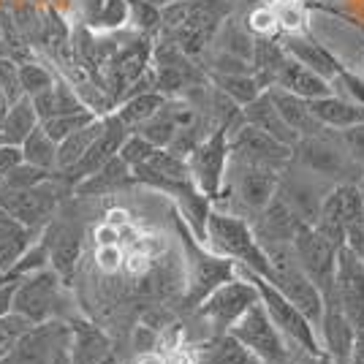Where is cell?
<instances>
[{"instance_id": "cell-1", "label": "cell", "mask_w": 364, "mask_h": 364, "mask_svg": "<svg viewBox=\"0 0 364 364\" xmlns=\"http://www.w3.org/2000/svg\"><path fill=\"white\" fill-rule=\"evenodd\" d=\"M226 0H171L161 6V28L188 58H198L226 22Z\"/></svg>"}, {"instance_id": "cell-2", "label": "cell", "mask_w": 364, "mask_h": 364, "mask_svg": "<svg viewBox=\"0 0 364 364\" xmlns=\"http://www.w3.org/2000/svg\"><path fill=\"white\" fill-rule=\"evenodd\" d=\"M204 242L213 247V253L234 261L237 267H242L247 272L269 277V258L258 242L253 226L242 220L240 215L210 210L207 226H204Z\"/></svg>"}, {"instance_id": "cell-3", "label": "cell", "mask_w": 364, "mask_h": 364, "mask_svg": "<svg viewBox=\"0 0 364 364\" xmlns=\"http://www.w3.org/2000/svg\"><path fill=\"white\" fill-rule=\"evenodd\" d=\"M74 326L63 318L31 323L0 364H68Z\"/></svg>"}, {"instance_id": "cell-4", "label": "cell", "mask_w": 364, "mask_h": 364, "mask_svg": "<svg viewBox=\"0 0 364 364\" xmlns=\"http://www.w3.org/2000/svg\"><path fill=\"white\" fill-rule=\"evenodd\" d=\"M256 302L258 289L253 283V277L245 272L242 267H237V274L231 280L218 286L204 302L198 304V316H201V321H207L213 326L215 334H223L242 318Z\"/></svg>"}, {"instance_id": "cell-5", "label": "cell", "mask_w": 364, "mask_h": 364, "mask_svg": "<svg viewBox=\"0 0 364 364\" xmlns=\"http://www.w3.org/2000/svg\"><path fill=\"white\" fill-rule=\"evenodd\" d=\"M247 272V269H245ZM253 277V283H256L258 289V302L264 304V310H267V316L272 318V323L280 329V334L289 340L291 346H296V348H302L304 353H313V356H323V350H321V340H318V332H316V326L310 323V321L304 318L302 313L294 307V304L280 294V291L274 289L272 283L267 280V277H261V274H253L247 272Z\"/></svg>"}, {"instance_id": "cell-6", "label": "cell", "mask_w": 364, "mask_h": 364, "mask_svg": "<svg viewBox=\"0 0 364 364\" xmlns=\"http://www.w3.org/2000/svg\"><path fill=\"white\" fill-rule=\"evenodd\" d=\"M228 334H234L253 359L264 364H286L291 356V343L280 334V329L267 316L264 304L256 302L242 318L237 321Z\"/></svg>"}, {"instance_id": "cell-7", "label": "cell", "mask_w": 364, "mask_h": 364, "mask_svg": "<svg viewBox=\"0 0 364 364\" xmlns=\"http://www.w3.org/2000/svg\"><path fill=\"white\" fill-rule=\"evenodd\" d=\"M228 125H215L207 136L198 141V147L185 161L191 171V182L207 198H218L223 193L228 168Z\"/></svg>"}, {"instance_id": "cell-8", "label": "cell", "mask_w": 364, "mask_h": 364, "mask_svg": "<svg viewBox=\"0 0 364 364\" xmlns=\"http://www.w3.org/2000/svg\"><path fill=\"white\" fill-rule=\"evenodd\" d=\"M63 304V277L52 267L16 280L14 289V313L31 323H41L49 318H60Z\"/></svg>"}, {"instance_id": "cell-9", "label": "cell", "mask_w": 364, "mask_h": 364, "mask_svg": "<svg viewBox=\"0 0 364 364\" xmlns=\"http://www.w3.org/2000/svg\"><path fill=\"white\" fill-rule=\"evenodd\" d=\"M291 250L302 272L313 280V286L321 291L323 302H332L334 286V258H337V245H332L321 231L302 223L299 231L291 240Z\"/></svg>"}, {"instance_id": "cell-10", "label": "cell", "mask_w": 364, "mask_h": 364, "mask_svg": "<svg viewBox=\"0 0 364 364\" xmlns=\"http://www.w3.org/2000/svg\"><path fill=\"white\" fill-rule=\"evenodd\" d=\"M231 196L242 204L247 213L258 215L280 191V171L258 164H245V161H234L228 155L226 182H223Z\"/></svg>"}, {"instance_id": "cell-11", "label": "cell", "mask_w": 364, "mask_h": 364, "mask_svg": "<svg viewBox=\"0 0 364 364\" xmlns=\"http://www.w3.org/2000/svg\"><path fill=\"white\" fill-rule=\"evenodd\" d=\"M364 213V188L356 182H343L332 188L321 198L318 215L313 220V228L321 231L332 245L346 242V231L353 220H359Z\"/></svg>"}, {"instance_id": "cell-12", "label": "cell", "mask_w": 364, "mask_h": 364, "mask_svg": "<svg viewBox=\"0 0 364 364\" xmlns=\"http://www.w3.org/2000/svg\"><path fill=\"white\" fill-rule=\"evenodd\" d=\"M332 299L356 332H364V261L340 245L334 258Z\"/></svg>"}, {"instance_id": "cell-13", "label": "cell", "mask_w": 364, "mask_h": 364, "mask_svg": "<svg viewBox=\"0 0 364 364\" xmlns=\"http://www.w3.org/2000/svg\"><path fill=\"white\" fill-rule=\"evenodd\" d=\"M228 152L234 161H245V164H258L267 168H286L294 158V147H286L272 136H267L264 131H258L253 125L240 120L234 128H228Z\"/></svg>"}, {"instance_id": "cell-14", "label": "cell", "mask_w": 364, "mask_h": 364, "mask_svg": "<svg viewBox=\"0 0 364 364\" xmlns=\"http://www.w3.org/2000/svg\"><path fill=\"white\" fill-rule=\"evenodd\" d=\"M55 204L58 191L49 185V180L36 188H9L0 180V210L33 231H38L52 218Z\"/></svg>"}, {"instance_id": "cell-15", "label": "cell", "mask_w": 364, "mask_h": 364, "mask_svg": "<svg viewBox=\"0 0 364 364\" xmlns=\"http://www.w3.org/2000/svg\"><path fill=\"white\" fill-rule=\"evenodd\" d=\"M128 134H131V131L117 120V114H107V117H104V128H101V134H98L95 141L87 147V152L79 158V164L71 166L68 171H63V174H65V180L71 182V185H76V182L87 180L90 174H95L101 166H107L109 161L120 152L122 141H125Z\"/></svg>"}, {"instance_id": "cell-16", "label": "cell", "mask_w": 364, "mask_h": 364, "mask_svg": "<svg viewBox=\"0 0 364 364\" xmlns=\"http://www.w3.org/2000/svg\"><path fill=\"white\" fill-rule=\"evenodd\" d=\"M353 337H356V329L340 313V307L334 304V299L332 302H323V316H321L318 323V340L321 350L329 359V364H350Z\"/></svg>"}, {"instance_id": "cell-17", "label": "cell", "mask_w": 364, "mask_h": 364, "mask_svg": "<svg viewBox=\"0 0 364 364\" xmlns=\"http://www.w3.org/2000/svg\"><path fill=\"white\" fill-rule=\"evenodd\" d=\"M280 46H283V52H286L289 58H294L296 63L307 65L310 71H316L318 76H323L329 85H332L334 79H337V74L346 68L343 63L334 58V52L329 49V46L316 41V38H310V36L291 33Z\"/></svg>"}, {"instance_id": "cell-18", "label": "cell", "mask_w": 364, "mask_h": 364, "mask_svg": "<svg viewBox=\"0 0 364 364\" xmlns=\"http://www.w3.org/2000/svg\"><path fill=\"white\" fill-rule=\"evenodd\" d=\"M237 274V264L218 253H204L193 261V274H191V291H188V302L191 307H198L218 286H223Z\"/></svg>"}, {"instance_id": "cell-19", "label": "cell", "mask_w": 364, "mask_h": 364, "mask_svg": "<svg viewBox=\"0 0 364 364\" xmlns=\"http://www.w3.org/2000/svg\"><path fill=\"white\" fill-rule=\"evenodd\" d=\"M242 120L247 122V125L258 128V131H264V134L272 136L274 141L286 144V147H296V144H299L296 131L283 120V114L277 112V107L272 104V98H269L267 90L261 92L256 101H250L247 107H242Z\"/></svg>"}, {"instance_id": "cell-20", "label": "cell", "mask_w": 364, "mask_h": 364, "mask_svg": "<svg viewBox=\"0 0 364 364\" xmlns=\"http://www.w3.org/2000/svg\"><path fill=\"white\" fill-rule=\"evenodd\" d=\"M267 92H269V98H272V104L277 107V112L283 114V120L296 131L299 139H326L332 134L329 128H323V125L313 117L310 104H307L304 98H296V95L280 90V87H267Z\"/></svg>"}, {"instance_id": "cell-21", "label": "cell", "mask_w": 364, "mask_h": 364, "mask_svg": "<svg viewBox=\"0 0 364 364\" xmlns=\"http://www.w3.org/2000/svg\"><path fill=\"white\" fill-rule=\"evenodd\" d=\"M272 87H280V90L291 92L296 98H304V101H313V98H323L332 92V85L318 76L316 71H310L307 65L296 63L294 58L286 55V60L280 65V71L274 76Z\"/></svg>"}, {"instance_id": "cell-22", "label": "cell", "mask_w": 364, "mask_h": 364, "mask_svg": "<svg viewBox=\"0 0 364 364\" xmlns=\"http://www.w3.org/2000/svg\"><path fill=\"white\" fill-rule=\"evenodd\" d=\"M310 104V112L313 117L329 128V131H348V128H356V125H364V107L359 104H350L340 95H323V98H313L307 101Z\"/></svg>"}, {"instance_id": "cell-23", "label": "cell", "mask_w": 364, "mask_h": 364, "mask_svg": "<svg viewBox=\"0 0 364 364\" xmlns=\"http://www.w3.org/2000/svg\"><path fill=\"white\" fill-rule=\"evenodd\" d=\"M46 250H49V267L60 274L63 280H68L76 269V261H79V253H82V240H79V231L71 226L63 228H52L49 231V242H46Z\"/></svg>"}, {"instance_id": "cell-24", "label": "cell", "mask_w": 364, "mask_h": 364, "mask_svg": "<svg viewBox=\"0 0 364 364\" xmlns=\"http://www.w3.org/2000/svg\"><path fill=\"white\" fill-rule=\"evenodd\" d=\"M299 150V161L304 166H310L318 174H343L348 168L346 152L334 150L332 139H299V144L294 147Z\"/></svg>"}, {"instance_id": "cell-25", "label": "cell", "mask_w": 364, "mask_h": 364, "mask_svg": "<svg viewBox=\"0 0 364 364\" xmlns=\"http://www.w3.org/2000/svg\"><path fill=\"white\" fill-rule=\"evenodd\" d=\"M38 122L41 120H38V114L33 109V101L22 95L19 101L9 104L3 117H0V139H3V144H22L38 128Z\"/></svg>"}, {"instance_id": "cell-26", "label": "cell", "mask_w": 364, "mask_h": 364, "mask_svg": "<svg viewBox=\"0 0 364 364\" xmlns=\"http://www.w3.org/2000/svg\"><path fill=\"white\" fill-rule=\"evenodd\" d=\"M33 109L38 114V120H49V117H58V114H68V112H79V109H87L85 101L76 95V90L68 82L55 79L44 92L33 95Z\"/></svg>"}, {"instance_id": "cell-27", "label": "cell", "mask_w": 364, "mask_h": 364, "mask_svg": "<svg viewBox=\"0 0 364 364\" xmlns=\"http://www.w3.org/2000/svg\"><path fill=\"white\" fill-rule=\"evenodd\" d=\"M33 228L22 226L11 215L0 210V274H6L14 267L19 256L33 245Z\"/></svg>"}, {"instance_id": "cell-28", "label": "cell", "mask_w": 364, "mask_h": 364, "mask_svg": "<svg viewBox=\"0 0 364 364\" xmlns=\"http://www.w3.org/2000/svg\"><path fill=\"white\" fill-rule=\"evenodd\" d=\"M131 180H134L131 166L122 161L120 155H114L107 166H101L87 180L76 182L74 191L79 196H101V193H112V191H117L122 185H128Z\"/></svg>"}, {"instance_id": "cell-29", "label": "cell", "mask_w": 364, "mask_h": 364, "mask_svg": "<svg viewBox=\"0 0 364 364\" xmlns=\"http://www.w3.org/2000/svg\"><path fill=\"white\" fill-rule=\"evenodd\" d=\"M74 326V343H71V362L68 364H101L112 348L109 340L90 323H71Z\"/></svg>"}, {"instance_id": "cell-30", "label": "cell", "mask_w": 364, "mask_h": 364, "mask_svg": "<svg viewBox=\"0 0 364 364\" xmlns=\"http://www.w3.org/2000/svg\"><path fill=\"white\" fill-rule=\"evenodd\" d=\"M164 104H166V95H164V92L144 90V92H136V95L122 98L114 114H117V120H120L128 131H136L139 125H144Z\"/></svg>"}, {"instance_id": "cell-31", "label": "cell", "mask_w": 364, "mask_h": 364, "mask_svg": "<svg viewBox=\"0 0 364 364\" xmlns=\"http://www.w3.org/2000/svg\"><path fill=\"white\" fill-rule=\"evenodd\" d=\"M101 128H104V117L98 114V117H95L92 122H87L85 128H79V131H74L71 136H65L63 141H58L55 168H58V171H68L71 166H76L79 158L87 152V147H90L92 141H95V136L101 134Z\"/></svg>"}, {"instance_id": "cell-32", "label": "cell", "mask_w": 364, "mask_h": 364, "mask_svg": "<svg viewBox=\"0 0 364 364\" xmlns=\"http://www.w3.org/2000/svg\"><path fill=\"white\" fill-rule=\"evenodd\" d=\"M253 359L247 350L240 346L234 334H215L210 343H204L196 350V364H247Z\"/></svg>"}, {"instance_id": "cell-33", "label": "cell", "mask_w": 364, "mask_h": 364, "mask_svg": "<svg viewBox=\"0 0 364 364\" xmlns=\"http://www.w3.org/2000/svg\"><path fill=\"white\" fill-rule=\"evenodd\" d=\"M215 90L223 92L228 101H234L237 107L242 109L250 101H256L258 95L264 92L261 82L250 71H240V74H213Z\"/></svg>"}, {"instance_id": "cell-34", "label": "cell", "mask_w": 364, "mask_h": 364, "mask_svg": "<svg viewBox=\"0 0 364 364\" xmlns=\"http://www.w3.org/2000/svg\"><path fill=\"white\" fill-rule=\"evenodd\" d=\"M22 150V161L31 164V166H38L44 171H55V155H58V144L44 134V128L38 125L31 136L19 144Z\"/></svg>"}, {"instance_id": "cell-35", "label": "cell", "mask_w": 364, "mask_h": 364, "mask_svg": "<svg viewBox=\"0 0 364 364\" xmlns=\"http://www.w3.org/2000/svg\"><path fill=\"white\" fill-rule=\"evenodd\" d=\"M98 117L92 109H79V112H68V114H58V117H49V120H41L38 125L44 128V134L55 144L58 141H63L65 136H71L74 131H79V128H85L87 122H92Z\"/></svg>"}, {"instance_id": "cell-36", "label": "cell", "mask_w": 364, "mask_h": 364, "mask_svg": "<svg viewBox=\"0 0 364 364\" xmlns=\"http://www.w3.org/2000/svg\"><path fill=\"white\" fill-rule=\"evenodd\" d=\"M52 82H55V76L44 65H38V63H22L19 65V87H22L25 98H33V95L44 92Z\"/></svg>"}, {"instance_id": "cell-37", "label": "cell", "mask_w": 364, "mask_h": 364, "mask_svg": "<svg viewBox=\"0 0 364 364\" xmlns=\"http://www.w3.org/2000/svg\"><path fill=\"white\" fill-rule=\"evenodd\" d=\"M131 16V9H128V0H104L98 6V11L92 14V22L107 28V31H117L128 22Z\"/></svg>"}, {"instance_id": "cell-38", "label": "cell", "mask_w": 364, "mask_h": 364, "mask_svg": "<svg viewBox=\"0 0 364 364\" xmlns=\"http://www.w3.org/2000/svg\"><path fill=\"white\" fill-rule=\"evenodd\" d=\"M31 326V321L28 318H22L19 313H9V316H3L0 318V362L11 353V348L16 346V340L25 334V329Z\"/></svg>"}, {"instance_id": "cell-39", "label": "cell", "mask_w": 364, "mask_h": 364, "mask_svg": "<svg viewBox=\"0 0 364 364\" xmlns=\"http://www.w3.org/2000/svg\"><path fill=\"white\" fill-rule=\"evenodd\" d=\"M52 177V171H44V168L38 166H31V164H19L16 168H11L6 177H0L3 185H9V188H36V185H41Z\"/></svg>"}, {"instance_id": "cell-40", "label": "cell", "mask_w": 364, "mask_h": 364, "mask_svg": "<svg viewBox=\"0 0 364 364\" xmlns=\"http://www.w3.org/2000/svg\"><path fill=\"white\" fill-rule=\"evenodd\" d=\"M155 150H158V147H152L144 136H139V134H128L117 155H120L128 166L134 168V166H141V164H144V161H147Z\"/></svg>"}, {"instance_id": "cell-41", "label": "cell", "mask_w": 364, "mask_h": 364, "mask_svg": "<svg viewBox=\"0 0 364 364\" xmlns=\"http://www.w3.org/2000/svg\"><path fill=\"white\" fill-rule=\"evenodd\" d=\"M0 95L9 104H14L22 98V87H19V65L6 58H0Z\"/></svg>"}, {"instance_id": "cell-42", "label": "cell", "mask_w": 364, "mask_h": 364, "mask_svg": "<svg viewBox=\"0 0 364 364\" xmlns=\"http://www.w3.org/2000/svg\"><path fill=\"white\" fill-rule=\"evenodd\" d=\"M95 261L104 272H117L120 269L122 253L117 245H98V253H95Z\"/></svg>"}, {"instance_id": "cell-43", "label": "cell", "mask_w": 364, "mask_h": 364, "mask_svg": "<svg viewBox=\"0 0 364 364\" xmlns=\"http://www.w3.org/2000/svg\"><path fill=\"white\" fill-rule=\"evenodd\" d=\"M343 245L350 247V250L364 261V213L359 220H353V223L348 226V231H346V242Z\"/></svg>"}, {"instance_id": "cell-44", "label": "cell", "mask_w": 364, "mask_h": 364, "mask_svg": "<svg viewBox=\"0 0 364 364\" xmlns=\"http://www.w3.org/2000/svg\"><path fill=\"white\" fill-rule=\"evenodd\" d=\"M274 22H277V16H274L272 11L258 9V11H253L250 19H247V28H250L253 33H258V36H267V33L274 31Z\"/></svg>"}, {"instance_id": "cell-45", "label": "cell", "mask_w": 364, "mask_h": 364, "mask_svg": "<svg viewBox=\"0 0 364 364\" xmlns=\"http://www.w3.org/2000/svg\"><path fill=\"white\" fill-rule=\"evenodd\" d=\"M22 164V150L19 144H0V177H6L11 168Z\"/></svg>"}, {"instance_id": "cell-46", "label": "cell", "mask_w": 364, "mask_h": 364, "mask_svg": "<svg viewBox=\"0 0 364 364\" xmlns=\"http://www.w3.org/2000/svg\"><path fill=\"white\" fill-rule=\"evenodd\" d=\"M14 289H16V280H0V318L9 316L14 310Z\"/></svg>"}, {"instance_id": "cell-47", "label": "cell", "mask_w": 364, "mask_h": 364, "mask_svg": "<svg viewBox=\"0 0 364 364\" xmlns=\"http://www.w3.org/2000/svg\"><path fill=\"white\" fill-rule=\"evenodd\" d=\"M350 364H364V332H356V337H353V350H350Z\"/></svg>"}, {"instance_id": "cell-48", "label": "cell", "mask_w": 364, "mask_h": 364, "mask_svg": "<svg viewBox=\"0 0 364 364\" xmlns=\"http://www.w3.org/2000/svg\"><path fill=\"white\" fill-rule=\"evenodd\" d=\"M134 364H166V359L161 353H155V350H141Z\"/></svg>"}, {"instance_id": "cell-49", "label": "cell", "mask_w": 364, "mask_h": 364, "mask_svg": "<svg viewBox=\"0 0 364 364\" xmlns=\"http://www.w3.org/2000/svg\"><path fill=\"white\" fill-rule=\"evenodd\" d=\"M101 364H120V362L114 359V353H109V356H107V359H104V362H101Z\"/></svg>"}, {"instance_id": "cell-50", "label": "cell", "mask_w": 364, "mask_h": 364, "mask_svg": "<svg viewBox=\"0 0 364 364\" xmlns=\"http://www.w3.org/2000/svg\"><path fill=\"white\" fill-rule=\"evenodd\" d=\"M101 3H104V0H92V14L98 11V6H101Z\"/></svg>"}, {"instance_id": "cell-51", "label": "cell", "mask_w": 364, "mask_h": 364, "mask_svg": "<svg viewBox=\"0 0 364 364\" xmlns=\"http://www.w3.org/2000/svg\"><path fill=\"white\" fill-rule=\"evenodd\" d=\"M3 112H6V101H3V95H0V117H3Z\"/></svg>"}, {"instance_id": "cell-52", "label": "cell", "mask_w": 364, "mask_h": 364, "mask_svg": "<svg viewBox=\"0 0 364 364\" xmlns=\"http://www.w3.org/2000/svg\"><path fill=\"white\" fill-rule=\"evenodd\" d=\"M247 364H264V362H258V359H250V362H247Z\"/></svg>"}, {"instance_id": "cell-53", "label": "cell", "mask_w": 364, "mask_h": 364, "mask_svg": "<svg viewBox=\"0 0 364 364\" xmlns=\"http://www.w3.org/2000/svg\"><path fill=\"white\" fill-rule=\"evenodd\" d=\"M0 280H3V274H0Z\"/></svg>"}]
</instances>
